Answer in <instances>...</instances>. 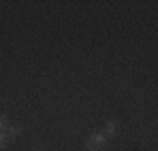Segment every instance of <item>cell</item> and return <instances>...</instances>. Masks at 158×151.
<instances>
[{
    "instance_id": "1",
    "label": "cell",
    "mask_w": 158,
    "mask_h": 151,
    "mask_svg": "<svg viewBox=\"0 0 158 151\" xmlns=\"http://www.w3.org/2000/svg\"><path fill=\"white\" fill-rule=\"evenodd\" d=\"M106 145V136L104 134H94L91 136V139L88 141V149L89 151H98Z\"/></svg>"
},
{
    "instance_id": "2",
    "label": "cell",
    "mask_w": 158,
    "mask_h": 151,
    "mask_svg": "<svg viewBox=\"0 0 158 151\" xmlns=\"http://www.w3.org/2000/svg\"><path fill=\"white\" fill-rule=\"evenodd\" d=\"M114 131H116V123H114V121H108V123H106V133H108V136H113V134H114Z\"/></svg>"
},
{
    "instance_id": "3",
    "label": "cell",
    "mask_w": 158,
    "mask_h": 151,
    "mask_svg": "<svg viewBox=\"0 0 158 151\" xmlns=\"http://www.w3.org/2000/svg\"><path fill=\"white\" fill-rule=\"evenodd\" d=\"M22 133V128L20 126H14V128H10V136H14V138H17L19 134Z\"/></svg>"
},
{
    "instance_id": "4",
    "label": "cell",
    "mask_w": 158,
    "mask_h": 151,
    "mask_svg": "<svg viewBox=\"0 0 158 151\" xmlns=\"http://www.w3.org/2000/svg\"><path fill=\"white\" fill-rule=\"evenodd\" d=\"M5 124H7V116L5 114H0V133L5 129Z\"/></svg>"
},
{
    "instance_id": "5",
    "label": "cell",
    "mask_w": 158,
    "mask_h": 151,
    "mask_svg": "<svg viewBox=\"0 0 158 151\" xmlns=\"http://www.w3.org/2000/svg\"><path fill=\"white\" fill-rule=\"evenodd\" d=\"M5 146H7V138H5V134H3V133H0V149L5 148Z\"/></svg>"
}]
</instances>
